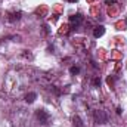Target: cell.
I'll list each match as a JSON object with an SVG mask.
<instances>
[{
	"instance_id": "6da1fadb",
	"label": "cell",
	"mask_w": 127,
	"mask_h": 127,
	"mask_svg": "<svg viewBox=\"0 0 127 127\" xmlns=\"http://www.w3.org/2000/svg\"><path fill=\"white\" fill-rule=\"evenodd\" d=\"M35 118H37V121L40 123V124H43V126H46V124H49V121H50V114L46 111V109H37L35 111Z\"/></svg>"
},
{
	"instance_id": "7a4b0ae2",
	"label": "cell",
	"mask_w": 127,
	"mask_h": 127,
	"mask_svg": "<svg viewBox=\"0 0 127 127\" xmlns=\"http://www.w3.org/2000/svg\"><path fill=\"white\" fill-rule=\"evenodd\" d=\"M93 118H95V123L97 124H106L108 123V115L105 111H100V109H96L93 111Z\"/></svg>"
},
{
	"instance_id": "3957f363",
	"label": "cell",
	"mask_w": 127,
	"mask_h": 127,
	"mask_svg": "<svg viewBox=\"0 0 127 127\" xmlns=\"http://www.w3.org/2000/svg\"><path fill=\"white\" fill-rule=\"evenodd\" d=\"M83 15H80V13H75V15H72V16H69V24H71V27L72 28H77V27H80L81 24H83Z\"/></svg>"
},
{
	"instance_id": "277c9868",
	"label": "cell",
	"mask_w": 127,
	"mask_h": 127,
	"mask_svg": "<svg viewBox=\"0 0 127 127\" xmlns=\"http://www.w3.org/2000/svg\"><path fill=\"white\" fill-rule=\"evenodd\" d=\"M21 16H22V12H21V10H18V12H10V13H9V21H10V22L19 21Z\"/></svg>"
},
{
	"instance_id": "5b68a950",
	"label": "cell",
	"mask_w": 127,
	"mask_h": 127,
	"mask_svg": "<svg viewBox=\"0 0 127 127\" xmlns=\"http://www.w3.org/2000/svg\"><path fill=\"white\" fill-rule=\"evenodd\" d=\"M103 34H105V27L103 25H97L95 30H93V37H96V38L102 37Z\"/></svg>"
},
{
	"instance_id": "8992f818",
	"label": "cell",
	"mask_w": 127,
	"mask_h": 127,
	"mask_svg": "<svg viewBox=\"0 0 127 127\" xmlns=\"http://www.w3.org/2000/svg\"><path fill=\"white\" fill-rule=\"evenodd\" d=\"M35 97H37V93H34V92L27 93V95H25V102H27V103H32V102L35 100Z\"/></svg>"
},
{
	"instance_id": "52a82bcc",
	"label": "cell",
	"mask_w": 127,
	"mask_h": 127,
	"mask_svg": "<svg viewBox=\"0 0 127 127\" xmlns=\"http://www.w3.org/2000/svg\"><path fill=\"white\" fill-rule=\"evenodd\" d=\"M72 124H74V127H84L83 121H81V118H80L78 115H75V117L72 118Z\"/></svg>"
},
{
	"instance_id": "ba28073f",
	"label": "cell",
	"mask_w": 127,
	"mask_h": 127,
	"mask_svg": "<svg viewBox=\"0 0 127 127\" xmlns=\"http://www.w3.org/2000/svg\"><path fill=\"white\" fill-rule=\"evenodd\" d=\"M69 72H71L72 75H75V74L80 72V68H78V66H71V68H69Z\"/></svg>"
},
{
	"instance_id": "9c48e42d",
	"label": "cell",
	"mask_w": 127,
	"mask_h": 127,
	"mask_svg": "<svg viewBox=\"0 0 127 127\" xmlns=\"http://www.w3.org/2000/svg\"><path fill=\"white\" fill-rule=\"evenodd\" d=\"M92 83H93V86H96V87H97V86H100V78H93V81H92Z\"/></svg>"
},
{
	"instance_id": "30bf717a",
	"label": "cell",
	"mask_w": 127,
	"mask_h": 127,
	"mask_svg": "<svg viewBox=\"0 0 127 127\" xmlns=\"http://www.w3.org/2000/svg\"><path fill=\"white\" fill-rule=\"evenodd\" d=\"M106 81H108V84H112V83L115 81V78H114V77H108V80H106Z\"/></svg>"
},
{
	"instance_id": "8fae6325",
	"label": "cell",
	"mask_w": 127,
	"mask_h": 127,
	"mask_svg": "<svg viewBox=\"0 0 127 127\" xmlns=\"http://www.w3.org/2000/svg\"><path fill=\"white\" fill-rule=\"evenodd\" d=\"M106 4H114V0H106Z\"/></svg>"
},
{
	"instance_id": "7c38bea8",
	"label": "cell",
	"mask_w": 127,
	"mask_h": 127,
	"mask_svg": "<svg viewBox=\"0 0 127 127\" xmlns=\"http://www.w3.org/2000/svg\"><path fill=\"white\" fill-rule=\"evenodd\" d=\"M69 1H77V0H69Z\"/></svg>"
}]
</instances>
